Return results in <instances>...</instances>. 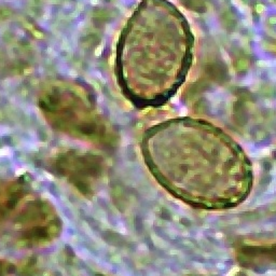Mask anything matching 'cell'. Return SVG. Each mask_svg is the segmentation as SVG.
<instances>
[{
  "label": "cell",
  "mask_w": 276,
  "mask_h": 276,
  "mask_svg": "<svg viewBox=\"0 0 276 276\" xmlns=\"http://www.w3.org/2000/svg\"><path fill=\"white\" fill-rule=\"evenodd\" d=\"M263 10H264V7L262 4H259V5H257V11H258L259 13H261V12H263Z\"/></svg>",
  "instance_id": "3957f363"
},
{
  "label": "cell",
  "mask_w": 276,
  "mask_h": 276,
  "mask_svg": "<svg viewBox=\"0 0 276 276\" xmlns=\"http://www.w3.org/2000/svg\"><path fill=\"white\" fill-rule=\"evenodd\" d=\"M257 65H258L259 67H272L274 66V64H273V61H266V59H261V61H259L258 63H257Z\"/></svg>",
  "instance_id": "6da1fadb"
},
{
  "label": "cell",
  "mask_w": 276,
  "mask_h": 276,
  "mask_svg": "<svg viewBox=\"0 0 276 276\" xmlns=\"http://www.w3.org/2000/svg\"><path fill=\"white\" fill-rule=\"evenodd\" d=\"M271 23H276V18H271Z\"/></svg>",
  "instance_id": "277c9868"
},
{
  "label": "cell",
  "mask_w": 276,
  "mask_h": 276,
  "mask_svg": "<svg viewBox=\"0 0 276 276\" xmlns=\"http://www.w3.org/2000/svg\"><path fill=\"white\" fill-rule=\"evenodd\" d=\"M221 55H222V58L224 59V61H226V63H228V64L231 63V58H230L229 54L226 53L224 50H221Z\"/></svg>",
  "instance_id": "7a4b0ae2"
}]
</instances>
